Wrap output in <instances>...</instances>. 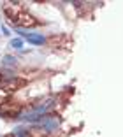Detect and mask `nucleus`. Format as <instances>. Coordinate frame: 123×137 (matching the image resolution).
Here are the masks:
<instances>
[{
    "label": "nucleus",
    "instance_id": "f257e3e1",
    "mask_svg": "<svg viewBox=\"0 0 123 137\" xmlns=\"http://www.w3.org/2000/svg\"><path fill=\"white\" fill-rule=\"evenodd\" d=\"M4 12L14 25H19V27H37V25H40L32 14H28L19 5H5Z\"/></svg>",
    "mask_w": 123,
    "mask_h": 137
},
{
    "label": "nucleus",
    "instance_id": "f03ea898",
    "mask_svg": "<svg viewBox=\"0 0 123 137\" xmlns=\"http://www.w3.org/2000/svg\"><path fill=\"white\" fill-rule=\"evenodd\" d=\"M7 137H14V135H7Z\"/></svg>",
    "mask_w": 123,
    "mask_h": 137
}]
</instances>
